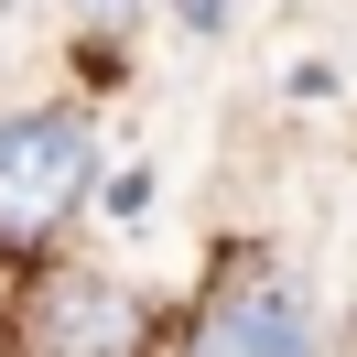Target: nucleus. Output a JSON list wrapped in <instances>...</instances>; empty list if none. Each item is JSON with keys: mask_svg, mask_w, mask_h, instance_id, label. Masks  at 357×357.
Masks as SVG:
<instances>
[{"mask_svg": "<svg viewBox=\"0 0 357 357\" xmlns=\"http://www.w3.org/2000/svg\"><path fill=\"white\" fill-rule=\"evenodd\" d=\"M98 195V119L76 98L0 109V271H33Z\"/></svg>", "mask_w": 357, "mask_h": 357, "instance_id": "1", "label": "nucleus"}, {"mask_svg": "<svg viewBox=\"0 0 357 357\" xmlns=\"http://www.w3.org/2000/svg\"><path fill=\"white\" fill-rule=\"evenodd\" d=\"M184 357H314V303L271 260H238L184 325Z\"/></svg>", "mask_w": 357, "mask_h": 357, "instance_id": "2", "label": "nucleus"}, {"mask_svg": "<svg viewBox=\"0 0 357 357\" xmlns=\"http://www.w3.org/2000/svg\"><path fill=\"white\" fill-rule=\"evenodd\" d=\"M33 357H130L141 347V292L109 271H54L33 292Z\"/></svg>", "mask_w": 357, "mask_h": 357, "instance_id": "3", "label": "nucleus"}, {"mask_svg": "<svg viewBox=\"0 0 357 357\" xmlns=\"http://www.w3.org/2000/svg\"><path fill=\"white\" fill-rule=\"evenodd\" d=\"M76 22H87V33H130V22H141V0H76Z\"/></svg>", "mask_w": 357, "mask_h": 357, "instance_id": "4", "label": "nucleus"}, {"mask_svg": "<svg viewBox=\"0 0 357 357\" xmlns=\"http://www.w3.org/2000/svg\"><path fill=\"white\" fill-rule=\"evenodd\" d=\"M174 11H184V33H217L227 22V0H174Z\"/></svg>", "mask_w": 357, "mask_h": 357, "instance_id": "5", "label": "nucleus"}]
</instances>
